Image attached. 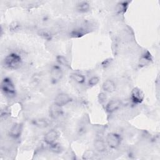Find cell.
<instances>
[{"label":"cell","mask_w":160,"mask_h":160,"mask_svg":"<svg viewBox=\"0 0 160 160\" xmlns=\"http://www.w3.org/2000/svg\"><path fill=\"white\" fill-rule=\"evenodd\" d=\"M22 63L21 57L16 52H11L7 55L4 59V66L11 69L18 68Z\"/></svg>","instance_id":"1"},{"label":"cell","mask_w":160,"mask_h":160,"mask_svg":"<svg viewBox=\"0 0 160 160\" xmlns=\"http://www.w3.org/2000/svg\"><path fill=\"white\" fill-rule=\"evenodd\" d=\"M2 92L9 97H12L16 94L15 86L12 80L9 78H4L1 84Z\"/></svg>","instance_id":"2"},{"label":"cell","mask_w":160,"mask_h":160,"mask_svg":"<svg viewBox=\"0 0 160 160\" xmlns=\"http://www.w3.org/2000/svg\"><path fill=\"white\" fill-rule=\"evenodd\" d=\"M106 142L111 149H117L121 142V136L116 132H109L106 136Z\"/></svg>","instance_id":"3"},{"label":"cell","mask_w":160,"mask_h":160,"mask_svg":"<svg viewBox=\"0 0 160 160\" xmlns=\"http://www.w3.org/2000/svg\"><path fill=\"white\" fill-rule=\"evenodd\" d=\"M71 101H72V98L68 94H66L64 92H61L56 96V97L54 98L53 103L61 107H63L64 106H66L69 103H70Z\"/></svg>","instance_id":"4"},{"label":"cell","mask_w":160,"mask_h":160,"mask_svg":"<svg viewBox=\"0 0 160 160\" xmlns=\"http://www.w3.org/2000/svg\"><path fill=\"white\" fill-rule=\"evenodd\" d=\"M63 76V71L61 68L58 65H53L50 69V77L51 80L57 82L61 80Z\"/></svg>","instance_id":"5"},{"label":"cell","mask_w":160,"mask_h":160,"mask_svg":"<svg viewBox=\"0 0 160 160\" xmlns=\"http://www.w3.org/2000/svg\"><path fill=\"white\" fill-rule=\"evenodd\" d=\"M59 138V133L55 129H50L44 136V141L48 145H54Z\"/></svg>","instance_id":"6"},{"label":"cell","mask_w":160,"mask_h":160,"mask_svg":"<svg viewBox=\"0 0 160 160\" xmlns=\"http://www.w3.org/2000/svg\"><path fill=\"white\" fill-rule=\"evenodd\" d=\"M62 107L56 105V104L53 103L49 109V114L51 119H57L59 118L63 114Z\"/></svg>","instance_id":"7"},{"label":"cell","mask_w":160,"mask_h":160,"mask_svg":"<svg viewBox=\"0 0 160 160\" xmlns=\"http://www.w3.org/2000/svg\"><path fill=\"white\" fill-rule=\"evenodd\" d=\"M121 102L118 99H112L109 100L106 105V111L108 113H112L116 111L121 106Z\"/></svg>","instance_id":"8"},{"label":"cell","mask_w":160,"mask_h":160,"mask_svg":"<svg viewBox=\"0 0 160 160\" xmlns=\"http://www.w3.org/2000/svg\"><path fill=\"white\" fill-rule=\"evenodd\" d=\"M144 98L143 92L138 88H134L132 89L131 92V98L133 102L138 104L141 103Z\"/></svg>","instance_id":"9"},{"label":"cell","mask_w":160,"mask_h":160,"mask_svg":"<svg viewBox=\"0 0 160 160\" xmlns=\"http://www.w3.org/2000/svg\"><path fill=\"white\" fill-rule=\"evenodd\" d=\"M116 88V83L112 79H108L105 80L102 84V89L106 92L111 93L115 91Z\"/></svg>","instance_id":"10"},{"label":"cell","mask_w":160,"mask_h":160,"mask_svg":"<svg viewBox=\"0 0 160 160\" xmlns=\"http://www.w3.org/2000/svg\"><path fill=\"white\" fill-rule=\"evenodd\" d=\"M22 126L19 123H14L10 128L9 136L13 138H18L21 135Z\"/></svg>","instance_id":"11"},{"label":"cell","mask_w":160,"mask_h":160,"mask_svg":"<svg viewBox=\"0 0 160 160\" xmlns=\"http://www.w3.org/2000/svg\"><path fill=\"white\" fill-rule=\"evenodd\" d=\"M94 147L96 151L99 152H104L107 149V144L106 141L102 139H97L94 141Z\"/></svg>","instance_id":"12"},{"label":"cell","mask_w":160,"mask_h":160,"mask_svg":"<svg viewBox=\"0 0 160 160\" xmlns=\"http://www.w3.org/2000/svg\"><path fill=\"white\" fill-rule=\"evenodd\" d=\"M90 9V4L87 1H81L76 4V9L78 12L84 13L89 11Z\"/></svg>","instance_id":"13"},{"label":"cell","mask_w":160,"mask_h":160,"mask_svg":"<svg viewBox=\"0 0 160 160\" xmlns=\"http://www.w3.org/2000/svg\"><path fill=\"white\" fill-rule=\"evenodd\" d=\"M71 78L78 84H83L86 81V77L79 72H72L71 74Z\"/></svg>","instance_id":"14"},{"label":"cell","mask_w":160,"mask_h":160,"mask_svg":"<svg viewBox=\"0 0 160 160\" xmlns=\"http://www.w3.org/2000/svg\"><path fill=\"white\" fill-rule=\"evenodd\" d=\"M34 124L36 126L40 128H44L48 126V122L46 119L40 118V119H36L34 121Z\"/></svg>","instance_id":"15"},{"label":"cell","mask_w":160,"mask_h":160,"mask_svg":"<svg viewBox=\"0 0 160 160\" xmlns=\"http://www.w3.org/2000/svg\"><path fill=\"white\" fill-rule=\"evenodd\" d=\"M99 78L98 76H92L91 78H90L88 81V84L89 86L90 87H93L96 86L99 82Z\"/></svg>","instance_id":"16"},{"label":"cell","mask_w":160,"mask_h":160,"mask_svg":"<svg viewBox=\"0 0 160 160\" xmlns=\"http://www.w3.org/2000/svg\"><path fill=\"white\" fill-rule=\"evenodd\" d=\"M94 156V153L92 151L87 150L84 152V154L82 155V158L86 159H92Z\"/></svg>","instance_id":"17"},{"label":"cell","mask_w":160,"mask_h":160,"mask_svg":"<svg viewBox=\"0 0 160 160\" xmlns=\"http://www.w3.org/2000/svg\"><path fill=\"white\" fill-rule=\"evenodd\" d=\"M149 62V59H148L146 56H143L139 59L140 65H146Z\"/></svg>","instance_id":"18"},{"label":"cell","mask_w":160,"mask_h":160,"mask_svg":"<svg viewBox=\"0 0 160 160\" xmlns=\"http://www.w3.org/2000/svg\"><path fill=\"white\" fill-rule=\"evenodd\" d=\"M99 100L100 102H102L106 101V94L104 93L99 94Z\"/></svg>","instance_id":"19"}]
</instances>
